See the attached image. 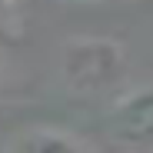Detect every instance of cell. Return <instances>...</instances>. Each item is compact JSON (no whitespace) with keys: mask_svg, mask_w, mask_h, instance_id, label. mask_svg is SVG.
Returning <instances> with one entry per match:
<instances>
[{"mask_svg":"<svg viewBox=\"0 0 153 153\" xmlns=\"http://www.w3.org/2000/svg\"><path fill=\"white\" fill-rule=\"evenodd\" d=\"M60 70L70 90L97 93L120 80L123 53L113 40H70L63 47Z\"/></svg>","mask_w":153,"mask_h":153,"instance_id":"1","label":"cell"},{"mask_svg":"<svg viewBox=\"0 0 153 153\" xmlns=\"http://www.w3.org/2000/svg\"><path fill=\"white\" fill-rule=\"evenodd\" d=\"M10 4H13V0H0V13H4V10H10Z\"/></svg>","mask_w":153,"mask_h":153,"instance_id":"4","label":"cell"},{"mask_svg":"<svg viewBox=\"0 0 153 153\" xmlns=\"http://www.w3.org/2000/svg\"><path fill=\"white\" fill-rule=\"evenodd\" d=\"M0 76H4V57H0Z\"/></svg>","mask_w":153,"mask_h":153,"instance_id":"5","label":"cell"},{"mask_svg":"<svg viewBox=\"0 0 153 153\" xmlns=\"http://www.w3.org/2000/svg\"><path fill=\"white\" fill-rule=\"evenodd\" d=\"M107 133L120 146L150 150L153 146V83L117 100L107 113Z\"/></svg>","mask_w":153,"mask_h":153,"instance_id":"2","label":"cell"},{"mask_svg":"<svg viewBox=\"0 0 153 153\" xmlns=\"http://www.w3.org/2000/svg\"><path fill=\"white\" fill-rule=\"evenodd\" d=\"M13 146H23V150H80L83 143L80 140H73V137H67V133H50V130H37V133H30V137H23V140H17Z\"/></svg>","mask_w":153,"mask_h":153,"instance_id":"3","label":"cell"}]
</instances>
